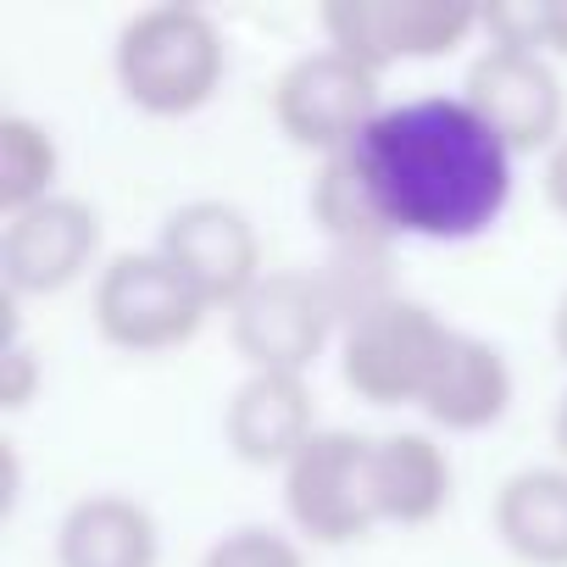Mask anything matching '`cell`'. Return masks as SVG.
Masks as SVG:
<instances>
[{
  "label": "cell",
  "instance_id": "obj_24",
  "mask_svg": "<svg viewBox=\"0 0 567 567\" xmlns=\"http://www.w3.org/2000/svg\"><path fill=\"white\" fill-rule=\"evenodd\" d=\"M550 440H556V451H561V467H567V390H561V401H556V417H550Z\"/></svg>",
  "mask_w": 567,
  "mask_h": 567
},
{
  "label": "cell",
  "instance_id": "obj_7",
  "mask_svg": "<svg viewBox=\"0 0 567 567\" xmlns=\"http://www.w3.org/2000/svg\"><path fill=\"white\" fill-rule=\"evenodd\" d=\"M379 73H368L362 62L340 56L334 45L296 56L272 84V117L290 134V145L318 151V156H340L362 140V128L384 112L379 101Z\"/></svg>",
  "mask_w": 567,
  "mask_h": 567
},
{
  "label": "cell",
  "instance_id": "obj_5",
  "mask_svg": "<svg viewBox=\"0 0 567 567\" xmlns=\"http://www.w3.org/2000/svg\"><path fill=\"white\" fill-rule=\"evenodd\" d=\"M334 334H340V318H334V301L323 290L318 267L261 272V284L228 312V340L250 373L307 379Z\"/></svg>",
  "mask_w": 567,
  "mask_h": 567
},
{
  "label": "cell",
  "instance_id": "obj_22",
  "mask_svg": "<svg viewBox=\"0 0 567 567\" xmlns=\"http://www.w3.org/2000/svg\"><path fill=\"white\" fill-rule=\"evenodd\" d=\"M545 200L567 217V134H561V145L545 156Z\"/></svg>",
  "mask_w": 567,
  "mask_h": 567
},
{
  "label": "cell",
  "instance_id": "obj_6",
  "mask_svg": "<svg viewBox=\"0 0 567 567\" xmlns=\"http://www.w3.org/2000/svg\"><path fill=\"white\" fill-rule=\"evenodd\" d=\"M284 512L312 545H351L373 534V440L357 429H318L284 467Z\"/></svg>",
  "mask_w": 567,
  "mask_h": 567
},
{
  "label": "cell",
  "instance_id": "obj_9",
  "mask_svg": "<svg viewBox=\"0 0 567 567\" xmlns=\"http://www.w3.org/2000/svg\"><path fill=\"white\" fill-rule=\"evenodd\" d=\"M101 256V212L79 195H51L0 223V284L7 301L62 296Z\"/></svg>",
  "mask_w": 567,
  "mask_h": 567
},
{
  "label": "cell",
  "instance_id": "obj_13",
  "mask_svg": "<svg viewBox=\"0 0 567 567\" xmlns=\"http://www.w3.org/2000/svg\"><path fill=\"white\" fill-rule=\"evenodd\" d=\"M506 406H512V368H506L501 346L456 329V340L423 395V417L445 434H478V429L501 423Z\"/></svg>",
  "mask_w": 567,
  "mask_h": 567
},
{
  "label": "cell",
  "instance_id": "obj_10",
  "mask_svg": "<svg viewBox=\"0 0 567 567\" xmlns=\"http://www.w3.org/2000/svg\"><path fill=\"white\" fill-rule=\"evenodd\" d=\"M156 250L195 284L206 307L234 312L261 284V239L234 200H184L162 217Z\"/></svg>",
  "mask_w": 567,
  "mask_h": 567
},
{
  "label": "cell",
  "instance_id": "obj_8",
  "mask_svg": "<svg viewBox=\"0 0 567 567\" xmlns=\"http://www.w3.org/2000/svg\"><path fill=\"white\" fill-rule=\"evenodd\" d=\"M473 29H484V12L462 7V0H329L323 7L329 45L379 79L395 62H429L456 51Z\"/></svg>",
  "mask_w": 567,
  "mask_h": 567
},
{
  "label": "cell",
  "instance_id": "obj_14",
  "mask_svg": "<svg viewBox=\"0 0 567 567\" xmlns=\"http://www.w3.org/2000/svg\"><path fill=\"white\" fill-rule=\"evenodd\" d=\"M156 517L128 495H84L56 528V567H156Z\"/></svg>",
  "mask_w": 567,
  "mask_h": 567
},
{
  "label": "cell",
  "instance_id": "obj_16",
  "mask_svg": "<svg viewBox=\"0 0 567 567\" xmlns=\"http://www.w3.org/2000/svg\"><path fill=\"white\" fill-rule=\"evenodd\" d=\"M495 534L528 567H567V467H517L495 489Z\"/></svg>",
  "mask_w": 567,
  "mask_h": 567
},
{
  "label": "cell",
  "instance_id": "obj_4",
  "mask_svg": "<svg viewBox=\"0 0 567 567\" xmlns=\"http://www.w3.org/2000/svg\"><path fill=\"white\" fill-rule=\"evenodd\" d=\"M90 312L106 346L156 357V351L189 346L212 307L162 250H117L95 278Z\"/></svg>",
  "mask_w": 567,
  "mask_h": 567
},
{
  "label": "cell",
  "instance_id": "obj_23",
  "mask_svg": "<svg viewBox=\"0 0 567 567\" xmlns=\"http://www.w3.org/2000/svg\"><path fill=\"white\" fill-rule=\"evenodd\" d=\"M550 346H556V357L567 362V290L556 296V312H550Z\"/></svg>",
  "mask_w": 567,
  "mask_h": 567
},
{
  "label": "cell",
  "instance_id": "obj_3",
  "mask_svg": "<svg viewBox=\"0 0 567 567\" xmlns=\"http://www.w3.org/2000/svg\"><path fill=\"white\" fill-rule=\"evenodd\" d=\"M451 340L456 329L434 307L395 296L340 334V379L368 406H423Z\"/></svg>",
  "mask_w": 567,
  "mask_h": 567
},
{
  "label": "cell",
  "instance_id": "obj_20",
  "mask_svg": "<svg viewBox=\"0 0 567 567\" xmlns=\"http://www.w3.org/2000/svg\"><path fill=\"white\" fill-rule=\"evenodd\" d=\"M200 567H307V556L290 534H278L267 523H239L206 545Z\"/></svg>",
  "mask_w": 567,
  "mask_h": 567
},
{
  "label": "cell",
  "instance_id": "obj_17",
  "mask_svg": "<svg viewBox=\"0 0 567 567\" xmlns=\"http://www.w3.org/2000/svg\"><path fill=\"white\" fill-rule=\"evenodd\" d=\"M312 223L323 228L329 250H390L395 228L379 212L362 167L351 162V151L323 156L318 178H312Z\"/></svg>",
  "mask_w": 567,
  "mask_h": 567
},
{
  "label": "cell",
  "instance_id": "obj_21",
  "mask_svg": "<svg viewBox=\"0 0 567 567\" xmlns=\"http://www.w3.org/2000/svg\"><path fill=\"white\" fill-rule=\"evenodd\" d=\"M34 384H40V362H34L29 340L12 329V340H7V357H0V406H7V412L29 406V401H34Z\"/></svg>",
  "mask_w": 567,
  "mask_h": 567
},
{
  "label": "cell",
  "instance_id": "obj_11",
  "mask_svg": "<svg viewBox=\"0 0 567 567\" xmlns=\"http://www.w3.org/2000/svg\"><path fill=\"white\" fill-rule=\"evenodd\" d=\"M462 101L506 140V151H556L561 145V79L550 56L512 51V45H484L462 79Z\"/></svg>",
  "mask_w": 567,
  "mask_h": 567
},
{
  "label": "cell",
  "instance_id": "obj_2",
  "mask_svg": "<svg viewBox=\"0 0 567 567\" xmlns=\"http://www.w3.org/2000/svg\"><path fill=\"white\" fill-rule=\"evenodd\" d=\"M112 73L128 106L151 117H189L223 84V34L200 7H145L117 29Z\"/></svg>",
  "mask_w": 567,
  "mask_h": 567
},
{
  "label": "cell",
  "instance_id": "obj_18",
  "mask_svg": "<svg viewBox=\"0 0 567 567\" xmlns=\"http://www.w3.org/2000/svg\"><path fill=\"white\" fill-rule=\"evenodd\" d=\"M56 173H62V151H56L45 123H34L23 112L0 117V212L12 217V212H23L34 200L62 195Z\"/></svg>",
  "mask_w": 567,
  "mask_h": 567
},
{
  "label": "cell",
  "instance_id": "obj_15",
  "mask_svg": "<svg viewBox=\"0 0 567 567\" xmlns=\"http://www.w3.org/2000/svg\"><path fill=\"white\" fill-rule=\"evenodd\" d=\"M373 501H379V523H434L451 501V462L445 445H434V434L423 429H395L373 440Z\"/></svg>",
  "mask_w": 567,
  "mask_h": 567
},
{
  "label": "cell",
  "instance_id": "obj_19",
  "mask_svg": "<svg viewBox=\"0 0 567 567\" xmlns=\"http://www.w3.org/2000/svg\"><path fill=\"white\" fill-rule=\"evenodd\" d=\"M484 34L489 45L567 56V0H501V7H484Z\"/></svg>",
  "mask_w": 567,
  "mask_h": 567
},
{
  "label": "cell",
  "instance_id": "obj_12",
  "mask_svg": "<svg viewBox=\"0 0 567 567\" xmlns=\"http://www.w3.org/2000/svg\"><path fill=\"white\" fill-rule=\"evenodd\" d=\"M318 434L312 390L296 373H245L223 406V440L245 467H290Z\"/></svg>",
  "mask_w": 567,
  "mask_h": 567
},
{
  "label": "cell",
  "instance_id": "obj_1",
  "mask_svg": "<svg viewBox=\"0 0 567 567\" xmlns=\"http://www.w3.org/2000/svg\"><path fill=\"white\" fill-rule=\"evenodd\" d=\"M395 239L462 245L495 228L512 200V151L462 95L384 106L351 145Z\"/></svg>",
  "mask_w": 567,
  "mask_h": 567
}]
</instances>
